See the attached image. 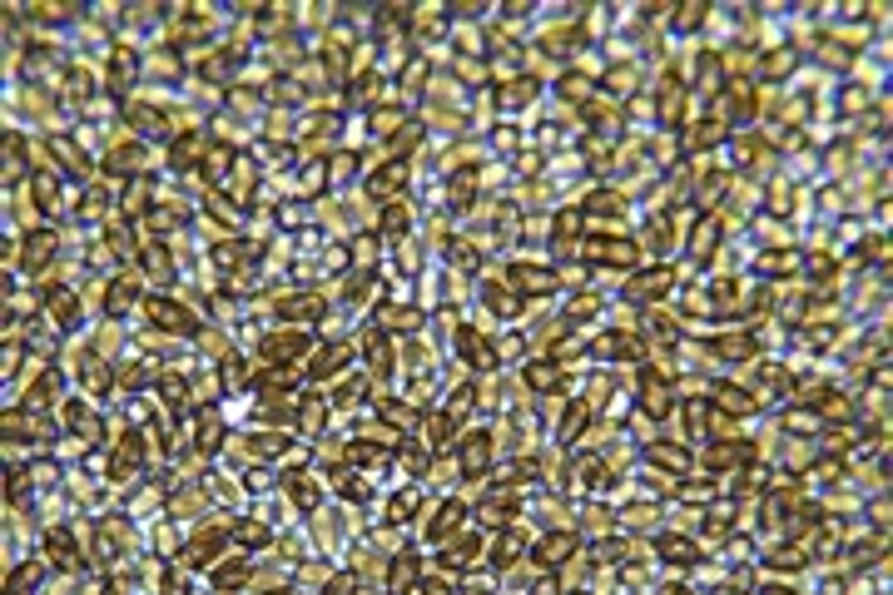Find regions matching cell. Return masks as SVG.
I'll list each match as a JSON object with an SVG mask.
<instances>
[{
	"instance_id": "cell-1",
	"label": "cell",
	"mask_w": 893,
	"mask_h": 595,
	"mask_svg": "<svg viewBox=\"0 0 893 595\" xmlns=\"http://www.w3.org/2000/svg\"><path fill=\"white\" fill-rule=\"evenodd\" d=\"M313 347H318V333H313V327H288V323H278V327H268L263 343L254 347V363H258V367H303Z\"/></svg>"
},
{
	"instance_id": "cell-2",
	"label": "cell",
	"mask_w": 893,
	"mask_h": 595,
	"mask_svg": "<svg viewBox=\"0 0 893 595\" xmlns=\"http://www.w3.org/2000/svg\"><path fill=\"white\" fill-rule=\"evenodd\" d=\"M139 317H144L149 327H159V333L179 337V343H194L198 333H204V317L194 313V307H184L174 293H149L144 307H139Z\"/></svg>"
},
{
	"instance_id": "cell-3",
	"label": "cell",
	"mask_w": 893,
	"mask_h": 595,
	"mask_svg": "<svg viewBox=\"0 0 893 595\" xmlns=\"http://www.w3.org/2000/svg\"><path fill=\"white\" fill-rule=\"evenodd\" d=\"M466 521H472V506L466 501H456V496H432L422 521H417V541H422L427 551H437V545H442L452 531H462Z\"/></svg>"
},
{
	"instance_id": "cell-4",
	"label": "cell",
	"mask_w": 893,
	"mask_h": 595,
	"mask_svg": "<svg viewBox=\"0 0 893 595\" xmlns=\"http://www.w3.org/2000/svg\"><path fill=\"white\" fill-rule=\"evenodd\" d=\"M675 268L670 263H641L631 278H625V288H621V303H631V307H655V303H670V293H675Z\"/></svg>"
},
{
	"instance_id": "cell-5",
	"label": "cell",
	"mask_w": 893,
	"mask_h": 595,
	"mask_svg": "<svg viewBox=\"0 0 893 595\" xmlns=\"http://www.w3.org/2000/svg\"><path fill=\"white\" fill-rule=\"evenodd\" d=\"M363 194L373 198L377 208L392 204V198H407L412 194V159H383L377 169L363 174Z\"/></svg>"
},
{
	"instance_id": "cell-6",
	"label": "cell",
	"mask_w": 893,
	"mask_h": 595,
	"mask_svg": "<svg viewBox=\"0 0 893 595\" xmlns=\"http://www.w3.org/2000/svg\"><path fill=\"white\" fill-rule=\"evenodd\" d=\"M353 367H357L353 343H318L303 363V377H308V387H333L337 377H347Z\"/></svg>"
},
{
	"instance_id": "cell-7",
	"label": "cell",
	"mask_w": 893,
	"mask_h": 595,
	"mask_svg": "<svg viewBox=\"0 0 893 595\" xmlns=\"http://www.w3.org/2000/svg\"><path fill=\"white\" fill-rule=\"evenodd\" d=\"M427 501H432V496L422 491V482L397 486V491H387V501H383V521H387V526H402V531H417V521H422Z\"/></svg>"
},
{
	"instance_id": "cell-8",
	"label": "cell",
	"mask_w": 893,
	"mask_h": 595,
	"mask_svg": "<svg viewBox=\"0 0 893 595\" xmlns=\"http://www.w3.org/2000/svg\"><path fill=\"white\" fill-rule=\"evenodd\" d=\"M641 462L655 466V472H665V476H690L695 472V446L675 442V436H655V442L641 446Z\"/></svg>"
},
{
	"instance_id": "cell-9",
	"label": "cell",
	"mask_w": 893,
	"mask_h": 595,
	"mask_svg": "<svg viewBox=\"0 0 893 595\" xmlns=\"http://www.w3.org/2000/svg\"><path fill=\"white\" fill-rule=\"evenodd\" d=\"M373 323L383 327L392 343H402V337H417L427 327V313L417 303H392V298H383V303L373 307Z\"/></svg>"
},
{
	"instance_id": "cell-10",
	"label": "cell",
	"mask_w": 893,
	"mask_h": 595,
	"mask_svg": "<svg viewBox=\"0 0 893 595\" xmlns=\"http://www.w3.org/2000/svg\"><path fill=\"white\" fill-rule=\"evenodd\" d=\"M278 486H283V496L298 506V516H313L318 506H327V486H323V476L308 466V472H283L278 476Z\"/></svg>"
},
{
	"instance_id": "cell-11",
	"label": "cell",
	"mask_w": 893,
	"mask_h": 595,
	"mask_svg": "<svg viewBox=\"0 0 893 595\" xmlns=\"http://www.w3.org/2000/svg\"><path fill=\"white\" fill-rule=\"evenodd\" d=\"M615 531L655 541V536L665 531V511L655 501H625V506H615Z\"/></svg>"
},
{
	"instance_id": "cell-12",
	"label": "cell",
	"mask_w": 893,
	"mask_h": 595,
	"mask_svg": "<svg viewBox=\"0 0 893 595\" xmlns=\"http://www.w3.org/2000/svg\"><path fill=\"white\" fill-rule=\"evenodd\" d=\"M571 531L585 541H601V536L615 531V511L605 501H591V496H581V501H571Z\"/></svg>"
},
{
	"instance_id": "cell-13",
	"label": "cell",
	"mask_w": 893,
	"mask_h": 595,
	"mask_svg": "<svg viewBox=\"0 0 893 595\" xmlns=\"http://www.w3.org/2000/svg\"><path fill=\"white\" fill-rule=\"evenodd\" d=\"M139 273H144V283H154V288H169L174 293V283H179V263H174V253H169V244H159V238H144V248H139Z\"/></svg>"
},
{
	"instance_id": "cell-14",
	"label": "cell",
	"mask_w": 893,
	"mask_h": 595,
	"mask_svg": "<svg viewBox=\"0 0 893 595\" xmlns=\"http://www.w3.org/2000/svg\"><path fill=\"white\" fill-rule=\"evenodd\" d=\"M99 238H105V244H109V253H115L125 268H135V263H139V248H144V234H139V224H135V218L115 214L105 228H99Z\"/></svg>"
},
{
	"instance_id": "cell-15",
	"label": "cell",
	"mask_w": 893,
	"mask_h": 595,
	"mask_svg": "<svg viewBox=\"0 0 893 595\" xmlns=\"http://www.w3.org/2000/svg\"><path fill=\"white\" fill-rule=\"evenodd\" d=\"M575 551H581V536L575 531H546L531 541V561L541 565V571H561Z\"/></svg>"
},
{
	"instance_id": "cell-16",
	"label": "cell",
	"mask_w": 893,
	"mask_h": 595,
	"mask_svg": "<svg viewBox=\"0 0 893 595\" xmlns=\"http://www.w3.org/2000/svg\"><path fill=\"white\" fill-rule=\"evenodd\" d=\"M710 407L714 412H724L730 422H750V416H760V402H754V392H744L740 382H710Z\"/></svg>"
},
{
	"instance_id": "cell-17",
	"label": "cell",
	"mask_w": 893,
	"mask_h": 595,
	"mask_svg": "<svg viewBox=\"0 0 893 595\" xmlns=\"http://www.w3.org/2000/svg\"><path fill=\"white\" fill-rule=\"evenodd\" d=\"M422 575H427V555L417 551V545H407V551H397L392 561H387V591H392V595H412Z\"/></svg>"
},
{
	"instance_id": "cell-18",
	"label": "cell",
	"mask_w": 893,
	"mask_h": 595,
	"mask_svg": "<svg viewBox=\"0 0 893 595\" xmlns=\"http://www.w3.org/2000/svg\"><path fill=\"white\" fill-rule=\"evenodd\" d=\"M254 561H258V555L228 551L224 561L208 571V591H248V585H254Z\"/></svg>"
},
{
	"instance_id": "cell-19",
	"label": "cell",
	"mask_w": 893,
	"mask_h": 595,
	"mask_svg": "<svg viewBox=\"0 0 893 595\" xmlns=\"http://www.w3.org/2000/svg\"><path fill=\"white\" fill-rule=\"evenodd\" d=\"M750 273L764 278V283H784V278H799V248H760L750 258Z\"/></svg>"
},
{
	"instance_id": "cell-20",
	"label": "cell",
	"mask_w": 893,
	"mask_h": 595,
	"mask_svg": "<svg viewBox=\"0 0 893 595\" xmlns=\"http://www.w3.org/2000/svg\"><path fill=\"white\" fill-rule=\"evenodd\" d=\"M650 551H655V561L670 565V571H680V575H690V565L700 561V545H695V536H670V531H660V536L650 541Z\"/></svg>"
},
{
	"instance_id": "cell-21",
	"label": "cell",
	"mask_w": 893,
	"mask_h": 595,
	"mask_svg": "<svg viewBox=\"0 0 893 595\" xmlns=\"http://www.w3.org/2000/svg\"><path fill=\"white\" fill-rule=\"evenodd\" d=\"M561 377H566V367L556 363V357H526V363H521V387L531 397L561 392Z\"/></svg>"
},
{
	"instance_id": "cell-22",
	"label": "cell",
	"mask_w": 893,
	"mask_h": 595,
	"mask_svg": "<svg viewBox=\"0 0 893 595\" xmlns=\"http://www.w3.org/2000/svg\"><path fill=\"white\" fill-rule=\"evenodd\" d=\"M278 545V531L273 526H263L258 516H234V551L244 555H263Z\"/></svg>"
},
{
	"instance_id": "cell-23",
	"label": "cell",
	"mask_w": 893,
	"mask_h": 595,
	"mask_svg": "<svg viewBox=\"0 0 893 595\" xmlns=\"http://www.w3.org/2000/svg\"><path fill=\"white\" fill-rule=\"evenodd\" d=\"M462 462H456V452H442V456H432V466H427V476H422V491L427 496H456V486H462Z\"/></svg>"
},
{
	"instance_id": "cell-24",
	"label": "cell",
	"mask_w": 893,
	"mask_h": 595,
	"mask_svg": "<svg viewBox=\"0 0 893 595\" xmlns=\"http://www.w3.org/2000/svg\"><path fill=\"white\" fill-rule=\"evenodd\" d=\"M224 377H218V367H208V363H198L194 372H189V407L194 412H204V407H218L224 402Z\"/></svg>"
},
{
	"instance_id": "cell-25",
	"label": "cell",
	"mask_w": 893,
	"mask_h": 595,
	"mask_svg": "<svg viewBox=\"0 0 893 595\" xmlns=\"http://www.w3.org/2000/svg\"><path fill=\"white\" fill-rule=\"evenodd\" d=\"M323 164H327V194H353V184L363 178V154H353V149H333Z\"/></svg>"
},
{
	"instance_id": "cell-26",
	"label": "cell",
	"mask_w": 893,
	"mask_h": 595,
	"mask_svg": "<svg viewBox=\"0 0 893 595\" xmlns=\"http://www.w3.org/2000/svg\"><path fill=\"white\" fill-rule=\"evenodd\" d=\"M546 95L561 99V105H571V109H581V105H591L595 99V79H585L581 69H561V75L546 85Z\"/></svg>"
},
{
	"instance_id": "cell-27",
	"label": "cell",
	"mask_w": 893,
	"mask_h": 595,
	"mask_svg": "<svg viewBox=\"0 0 893 595\" xmlns=\"http://www.w3.org/2000/svg\"><path fill=\"white\" fill-rule=\"evenodd\" d=\"M456 432H462V426H456L452 416L427 412V416H422V426H417V442H422L432 456H442V452H452V446H456Z\"/></svg>"
},
{
	"instance_id": "cell-28",
	"label": "cell",
	"mask_w": 893,
	"mask_h": 595,
	"mask_svg": "<svg viewBox=\"0 0 893 595\" xmlns=\"http://www.w3.org/2000/svg\"><path fill=\"white\" fill-rule=\"evenodd\" d=\"M149 208H154V174H139V178H129V184H119V214L139 224Z\"/></svg>"
},
{
	"instance_id": "cell-29",
	"label": "cell",
	"mask_w": 893,
	"mask_h": 595,
	"mask_svg": "<svg viewBox=\"0 0 893 595\" xmlns=\"http://www.w3.org/2000/svg\"><path fill=\"white\" fill-rule=\"evenodd\" d=\"M442 188H446V208H452V214H466V208L482 198V174H476V169H456Z\"/></svg>"
},
{
	"instance_id": "cell-30",
	"label": "cell",
	"mask_w": 893,
	"mask_h": 595,
	"mask_svg": "<svg viewBox=\"0 0 893 595\" xmlns=\"http://www.w3.org/2000/svg\"><path fill=\"white\" fill-rule=\"evenodd\" d=\"M585 426H591V407H585L581 397H575V402H566V412H561V422H556L551 442H556V446H566V452H571V446H575V442H581V436H585Z\"/></svg>"
},
{
	"instance_id": "cell-31",
	"label": "cell",
	"mask_w": 893,
	"mask_h": 595,
	"mask_svg": "<svg viewBox=\"0 0 893 595\" xmlns=\"http://www.w3.org/2000/svg\"><path fill=\"white\" fill-rule=\"evenodd\" d=\"M670 501L710 506V501H720V482H714V476H704V472H690V476H680V482H675V496H670Z\"/></svg>"
},
{
	"instance_id": "cell-32",
	"label": "cell",
	"mask_w": 893,
	"mask_h": 595,
	"mask_svg": "<svg viewBox=\"0 0 893 595\" xmlns=\"http://www.w3.org/2000/svg\"><path fill=\"white\" fill-rule=\"evenodd\" d=\"M407 119H412V115H407L402 105H383V109H373V115H367V144H387V139H392L397 129L407 125Z\"/></svg>"
},
{
	"instance_id": "cell-33",
	"label": "cell",
	"mask_w": 893,
	"mask_h": 595,
	"mask_svg": "<svg viewBox=\"0 0 893 595\" xmlns=\"http://www.w3.org/2000/svg\"><path fill=\"white\" fill-rule=\"evenodd\" d=\"M412 595H462V585H456V575H442V571H427L422 581H417Z\"/></svg>"
},
{
	"instance_id": "cell-34",
	"label": "cell",
	"mask_w": 893,
	"mask_h": 595,
	"mask_svg": "<svg viewBox=\"0 0 893 595\" xmlns=\"http://www.w3.org/2000/svg\"><path fill=\"white\" fill-rule=\"evenodd\" d=\"M318 595H357V575L347 571V565H337V571H333V581H327Z\"/></svg>"
},
{
	"instance_id": "cell-35",
	"label": "cell",
	"mask_w": 893,
	"mask_h": 595,
	"mask_svg": "<svg viewBox=\"0 0 893 595\" xmlns=\"http://www.w3.org/2000/svg\"><path fill=\"white\" fill-rule=\"evenodd\" d=\"M754 595H804V591L794 581H774V575H764V581L754 585Z\"/></svg>"
},
{
	"instance_id": "cell-36",
	"label": "cell",
	"mask_w": 893,
	"mask_h": 595,
	"mask_svg": "<svg viewBox=\"0 0 893 595\" xmlns=\"http://www.w3.org/2000/svg\"><path fill=\"white\" fill-rule=\"evenodd\" d=\"M526 595H561V581H556V571H541V581H536Z\"/></svg>"
},
{
	"instance_id": "cell-37",
	"label": "cell",
	"mask_w": 893,
	"mask_h": 595,
	"mask_svg": "<svg viewBox=\"0 0 893 595\" xmlns=\"http://www.w3.org/2000/svg\"><path fill=\"white\" fill-rule=\"evenodd\" d=\"M566 595H591V591H566Z\"/></svg>"
}]
</instances>
